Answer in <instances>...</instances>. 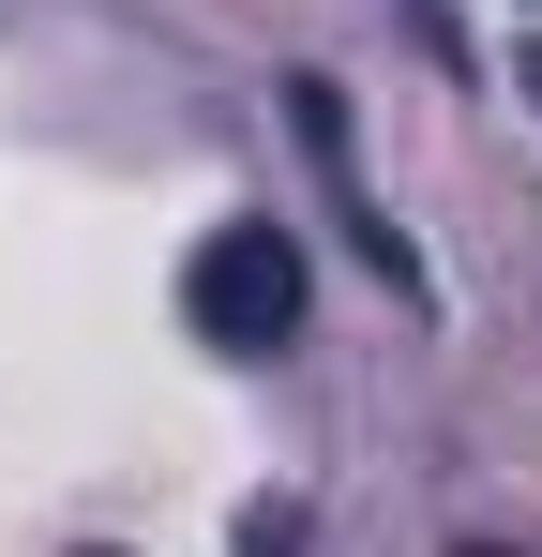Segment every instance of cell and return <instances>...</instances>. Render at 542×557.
Masks as SVG:
<instances>
[{
    "instance_id": "cell-1",
    "label": "cell",
    "mask_w": 542,
    "mask_h": 557,
    "mask_svg": "<svg viewBox=\"0 0 542 557\" xmlns=\"http://www.w3.org/2000/svg\"><path fill=\"white\" fill-rule=\"evenodd\" d=\"M181 301H196V332H211V347H242V362H257V347L301 332V242H286V226H211V242H196V272H181Z\"/></svg>"
},
{
    "instance_id": "cell-3",
    "label": "cell",
    "mask_w": 542,
    "mask_h": 557,
    "mask_svg": "<svg viewBox=\"0 0 542 557\" xmlns=\"http://www.w3.org/2000/svg\"><path fill=\"white\" fill-rule=\"evenodd\" d=\"M528 91H542V61H528Z\"/></svg>"
},
{
    "instance_id": "cell-2",
    "label": "cell",
    "mask_w": 542,
    "mask_h": 557,
    "mask_svg": "<svg viewBox=\"0 0 542 557\" xmlns=\"http://www.w3.org/2000/svg\"><path fill=\"white\" fill-rule=\"evenodd\" d=\"M286 106H301V136H317V166L347 182V91H332V76H301ZM347 211H361V196H347ZM361 257H377V272H407V257H392V226H361Z\"/></svg>"
},
{
    "instance_id": "cell-4",
    "label": "cell",
    "mask_w": 542,
    "mask_h": 557,
    "mask_svg": "<svg viewBox=\"0 0 542 557\" xmlns=\"http://www.w3.org/2000/svg\"><path fill=\"white\" fill-rule=\"evenodd\" d=\"M482 557H497V543H482Z\"/></svg>"
}]
</instances>
